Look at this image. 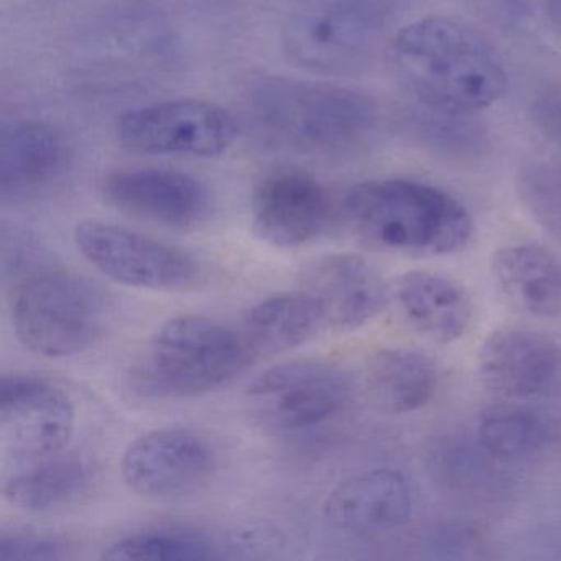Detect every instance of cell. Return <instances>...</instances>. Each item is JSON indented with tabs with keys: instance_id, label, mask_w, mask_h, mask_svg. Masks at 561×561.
Returning a JSON list of instances; mask_svg holds the SVG:
<instances>
[{
	"instance_id": "1",
	"label": "cell",
	"mask_w": 561,
	"mask_h": 561,
	"mask_svg": "<svg viewBox=\"0 0 561 561\" xmlns=\"http://www.w3.org/2000/svg\"><path fill=\"white\" fill-rule=\"evenodd\" d=\"M393 60L413 96L445 116L481 113L507 93L497 51L459 19L432 15L405 25L393 41Z\"/></svg>"
},
{
	"instance_id": "2",
	"label": "cell",
	"mask_w": 561,
	"mask_h": 561,
	"mask_svg": "<svg viewBox=\"0 0 561 561\" xmlns=\"http://www.w3.org/2000/svg\"><path fill=\"white\" fill-rule=\"evenodd\" d=\"M344 213L374 248L415 257L456 254L468 248L474 222L449 193L412 180H373L347 192Z\"/></svg>"
},
{
	"instance_id": "3",
	"label": "cell",
	"mask_w": 561,
	"mask_h": 561,
	"mask_svg": "<svg viewBox=\"0 0 561 561\" xmlns=\"http://www.w3.org/2000/svg\"><path fill=\"white\" fill-rule=\"evenodd\" d=\"M257 357L242 330L203 317L165 321L150 337L133 380L156 399H190L221 389Z\"/></svg>"
},
{
	"instance_id": "4",
	"label": "cell",
	"mask_w": 561,
	"mask_h": 561,
	"mask_svg": "<svg viewBox=\"0 0 561 561\" xmlns=\"http://www.w3.org/2000/svg\"><path fill=\"white\" fill-rule=\"evenodd\" d=\"M11 320L24 347L60 359L96 346L110 324L111 307L93 282L42 265L19 277Z\"/></svg>"
},
{
	"instance_id": "5",
	"label": "cell",
	"mask_w": 561,
	"mask_h": 561,
	"mask_svg": "<svg viewBox=\"0 0 561 561\" xmlns=\"http://www.w3.org/2000/svg\"><path fill=\"white\" fill-rule=\"evenodd\" d=\"M252 111L272 136L305 149L353 146L376 123V107L364 94L298 81L262 84L252 94Z\"/></svg>"
},
{
	"instance_id": "6",
	"label": "cell",
	"mask_w": 561,
	"mask_h": 561,
	"mask_svg": "<svg viewBox=\"0 0 561 561\" xmlns=\"http://www.w3.org/2000/svg\"><path fill=\"white\" fill-rule=\"evenodd\" d=\"M75 244L104 277L126 287L183 294L202 284V265L188 252L123 226L80 222Z\"/></svg>"
},
{
	"instance_id": "7",
	"label": "cell",
	"mask_w": 561,
	"mask_h": 561,
	"mask_svg": "<svg viewBox=\"0 0 561 561\" xmlns=\"http://www.w3.org/2000/svg\"><path fill=\"white\" fill-rule=\"evenodd\" d=\"M116 133L129 152L215 159L238 139V123L218 104L176 100L127 111Z\"/></svg>"
},
{
	"instance_id": "8",
	"label": "cell",
	"mask_w": 561,
	"mask_h": 561,
	"mask_svg": "<svg viewBox=\"0 0 561 561\" xmlns=\"http://www.w3.org/2000/svg\"><path fill=\"white\" fill-rule=\"evenodd\" d=\"M350 393V377L340 367L298 360L271 367L252 380L245 402L259 425L291 432L310 428L336 415Z\"/></svg>"
},
{
	"instance_id": "9",
	"label": "cell",
	"mask_w": 561,
	"mask_h": 561,
	"mask_svg": "<svg viewBox=\"0 0 561 561\" xmlns=\"http://www.w3.org/2000/svg\"><path fill=\"white\" fill-rule=\"evenodd\" d=\"M218 468L211 443L188 428H160L134 439L124 453L121 472L137 494L180 497L208 484Z\"/></svg>"
},
{
	"instance_id": "10",
	"label": "cell",
	"mask_w": 561,
	"mask_h": 561,
	"mask_svg": "<svg viewBox=\"0 0 561 561\" xmlns=\"http://www.w3.org/2000/svg\"><path fill=\"white\" fill-rule=\"evenodd\" d=\"M75 430V405L50 380L11 374L0 383V438L18 459L57 455Z\"/></svg>"
},
{
	"instance_id": "11",
	"label": "cell",
	"mask_w": 561,
	"mask_h": 561,
	"mask_svg": "<svg viewBox=\"0 0 561 561\" xmlns=\"http://www.w3.org/2000/svg\"><path fill=\"white\" fill-rule=\"evenodd\" d=\"M478 364L485 389L504 399H537L561 380L560 344L531 328L505 327L489 334Z\"/></svg>"
},
{
	"instance_id": "12",
	"label": "cell",
	"mask_w": 561,
	"mask_h": 561,
	"mask_svg": "<svg viewBox=\"0 0 561 561\" xmlns=\"http://www.w3.org/2000/svg\"><path fill=\"white\" fill-rule=\"evenodd\" d=\"M327 188L308 173L278 170L265 176L252 198V225L262 241L297 248L314 241L330 225Z\"/></svg>"
},
{
	"instance_id": "13",
	"label": "cell",
	"mask_w": 561,
	"mask_h": 561,
	"mask_svg": "<svg viewBox=\"0 0 561 561\" xmlns=\"http://www.w3.org/2000/svg\"><path fill=\"white\" fill-rule=\"evenodd\" d=\"M104 196L127 215L176 229L198 225L211 206L202 182L169 169L121 170L107 176Z\"/></svg>"
},
{
	"instance_id": "14",
	"label": "cell",
	"mask_w": 561,
	"mask_h": 561,
	"mask_svg": "<svg viewBox=\"0 0 561 561\" xmlns=\"http://www.w3.org/2000/svg\"><path fill=\"white\" fill-rule=\"evenodd\" d=\"M317 300L327 328L353 331L370 323L390 298L379 272L356 254H333L311 265L305 287Z\"/></svg>"
},
{
	"instance_id": "15",
	"label": "cell",
	"mask_w": 561,
	"mask_h": 561,
	"mask_svg": "<svg viewBox=\"0 0 561 561\" xmlns=\"http://www.w3.org/2000/svg\"><path fill=\"white\" fill-rule=\"evenodd\" d=\"M323 515L344 534H382L409 520L412 492L400 472L370 469L337 484L324 502Z\"/></svg>"
},
{
	"instance_id": "16",
	"label": "cell",
	"mask_w": 561,
	"mask_h": 561,
	"mask_svg": "<svg viewBox=\"0 0 561 561\" xmlns=\"http://www.w3.org/2000/svg\"><path fill=\"white\" fill-rule=\"evenodd\" d=\"M369 44V27L356 12L343 8H314L288 21L284 47L295 64L323 73L356 67Z\"/></svg>"
},
{
	"instance_id": "17",
	"label": "cell",
	"mask_w": 561,
	"mask_h": 561,
	"mask_svg": "<svg viewBox=\"0 0 561 561\" xmlns=\"http://www.w3.org/2000/svg\"><path fill=\"white\" fill-rule=\"evenodd\" d=\"M67 140L41 121L9 124L0 136V195L21 202L50 188L67 170Z\"/></svg>"
},
{
	"instance_id": "18",
	"label": "cell",
	"mask_w": 561,
	"mask_h": 561,
	"mask_svg": "<svg viewBox=\"0 0 561 561\" xmlns=\"http://www.w3.org/2000/svg\"><path fill=\"white\" fill-rule=\"evenodd\" d=\"M390 298L403 320L435 343H453L472 320L469 295L458 282L432 272H409L396 278Z\"/></svg>"
},
{
	"instance_id": "19",
	"label": "cell",
	"mask_w": 561,
	"mask_h": 561,
	"mask_svg": "<svg viewBox=\"0 0 561 561\" xmlns=\"http://www.w3.org/2000/svg\"><path fill=\"white\" fill-rule=\"evenodd\" d=\"M492 274L505 297L518 310L541 320L561 318V259L538 244L501 249Z\"/></svg>"
},
{
	"instance_id": "20",
	"label": "cell",
	"mask_w": 561,
	"mask_h": 561,
	"mask_svg": "<svg viewBox=\"0 0 561 561\" xmlns=\"http://www.w3.org/2000/svg\"><path fill=\"white\" fill-rule=\"evenodd\" d=\"M435 360L405 347L380 350L366 364V383L374 402L393 415L425 407L438 389Z\"/></svg>"
},
{
	"instance_id": "21",
	"label": "cell",
	"mask_w": 561,
	"mask_h": 561,
	"mask_svg": "<svg viewBox=\"0 0 561 561\" xmlns=\"http://www.w3.org/2000/svg\"><path fill=\"white\" fill-rule=\"evenodd\" d=\"M327 328L317 300L307 290L259 301L248 311L242 333L259 354H278L310 343Z\"/></svg>"
},
{
	"instance_id": "22",
	"label": "cell",
	"mask_w": 561,
	"mask_h": 561,
	"mask_svg": "<svg viewBox=\"0 0 561 561\" xmlns=\"http://www.w3.org/2000/svg\"><path fill=\"white\" fill-rule=\"evenodd\" d=\"M93 485V468L84 459L61 458L19 472L2 488L11 507L41 514L80 501Z\"/></svg>"
},
{
	"instance_id": "23",
	"label": "cell",
	"mask_w": 561,
	"mask_h": 561,
	"mask_svg": "<svg viewBox=\"0 0 561 561\" xmlns=\"http://www.w3.org/2000/svg\"><path fill=\"white\" fill-rule=\"evenodd\" d=\"M221 557V547L211 535L195 528L157 527L133 531L111 541L104 560H211Z\"/></svg>"
},
{
	"instance_id": "24",
	"label": "cell",
	"mask_w": 561,
	"mask_h": 561,
	"mask_svg": "<svg viewBox=\"0 0 561 561\" xmlns=\"http://www.w3.org/2000/svg\"><path fill=\"white\" fill-rule=\"evenodd\" d=\"M547 420L527 409H497L482 416L478 442L492 458H520L538 451L550 438Z\"/></svg>"
},
{
	"instance_id": "25",
	"label": "cell",
	"mask_w": 561,
	"mask_h": 561,
	"mask_svg": "<svg viewBox=\"0 0 561 561\" xmlns=\"http://www.w3.org/2000/svg\"><path fill=\"white\" fill-rule=\"evenodd\" d=\"M518 192L531 216L561 242V169L531 167L522 175Z\"/></svg>"
},
{
	"instance_id": "26",
	"label": "cell",
	"mask_w": 561,
	"mask_h": 561,
	"mask_svg": "<svg viewBox=\"0 0 561 561\" xmlns=\"http://www.w3.org/2000/svg\"><path fill=\"white\" fill-rule=\"evenodd\" d=\"M0 557L8 560H65L73 557V545L57 535L14 531L0 537Z\"/></svg>"
},
{
	"instance_id": "27",
	"label": "cell",
	"mask_w": 561,
	"mask_h": 561,
	"mask_svg": "<svg viewBox=\"0 0 561 561\" xmlns=\"http://www.w3.org/2000/svg\"><path fill=\"white\" fill-rule=\"evenodd\" d=\"M226 547L236 554H267L285 547V535L271 524H245L226 537Z\"/></svg>"
}]
</instances>
